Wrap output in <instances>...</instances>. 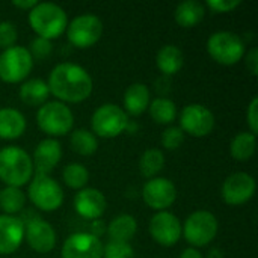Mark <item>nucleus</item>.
<instances>
[{"mask_svg": "<svg viewBox=\"0 0 258 258\" xmlns=\"http://www.w3.org/2000/svg\"><path fill=\"white\" fill-rule=\"evenodd\" d=\"M48 91L60 103H82L92 94L94 82L91 74L77 63H57L48 74Z\"/></svg>", "mask_w": 258, "mask_h": 258, "instance_id": "f257e3e1", "label": "nucleus"}, {"mask_svg": "<svg viewBox=\"0 0 258 258\" xmlns=\"http://www.w3.org/2000/svg\"><path fill=\"white\" fill-rule=\"evenodd\" d=\"M33 177V163L29 153L20 147L0 150V180L11 187H21Z\"/></svg>", "mask_w": 258, "mask_h": 258, "instance_id": "f03ea898", "label": "nucleus"}, {"mask_svg": "<svg viewBox=\"0 0 258 258\" xmlns=\"http://www.w3.org/2000/svg\"><path fill=\"white\" fill-rule=\"evenodd\" d=\"M29 24L38 36L51 41L65 32L68 17L62 6L51 2H38L29 11Z\"/></svg>", "mask_w": 258, "mask_h": 258, "instance_id": "7ed1b4c3", "label": "nucleus"}, {"mask_svg": "<svg viewBox=\"0 0 258 258\" xmlns=\"http://www.w3.org/2000/svg\"><path fill=\"white\" fill-rule=\"evenodd\" d=\"M36 124L42 133L54 139L73 130L74 115L65 103H60L57 100L47 101L39 106L36 112Z\"/></svg>", "mask_w": 258, "mask_h": 258, "instance_id": "20e7f679", "label": "nucleus"}, {"mask_svg": "<svg viewBox=\"0 0 258 258\" xmlns=\"http://www.w3.org/2000/svg\"><path fill=\"white\" fill-rule=\"evenodd\" d=\"M207 51L221 65H234L246 53L245 41L240 35L230 30H218L207 39Z\"/></svg>", "mask_w": 258, "mask_h": 258, "instance_id": "39448f33", "label": "nucleus"}, {"mask_svg": "<svg viewBox=\"0 0 258 258\" xmlns=\"http://www.w3.org/2000/svg\"><path fill=\"white\" fill-rule=\"evenodd\" d=\"M128 115L124 112L122 107L113 103L101 104L100 107L95 109L91 118L92 133L104 139L119 136L128 128Z\"/></svg>", "mask_w": 258, "mask_h": 258, "instance_id": "423d86ee", "label": "nucleus"}, {"mask_svg": "<svg viewBox=\"0 0 258 258\" xmlns=\"http://www.w3.org/2000/svg\"><path fill=\"white\" fill-rule=\"evenodd\" d=\"M218 219L213 213L207 210H197L190 213L181 225V236H184L186 242L192 248L207 246L218 234Z\"/></svg>", "mask_w": 258, "mask_h": 258, "instance_id": "0eeeda50", "label": "nucleus"}, {"mask_svg": "<svg viewBox=\"0 0 258 258\" xmlns=\"http://www.w3.org/2000/svg\"><path fill=\"white\" fill-rule=\"evenodd\" d=\"M32 68L33 59L23 45H14L0 53V79L6 83L26 80Z\"/></svg>", "mask_w": 258, "mask_h": 258, "instance_id": "6e6552de", "label": "nucleus"}, {"mask_svg": "<svg viewBox=\"0 0 258 258\" xmlns=\"http://www.w3.org/2000/svg\"><path fill=\"white\" fill-rule=\"evenodd\" d=\"M29 200L42 212H54L63 204L62 186L50 175H35L29 184Z\"/></svg>", "mask_w": 258, "mask_h": 258, "instance_id": "1a4fd4ad", "label": "nucleus"}, {"mask_svg": "<svg viewBox=\"0 0 258 258\" xmlns=\"http://www.w3.org/2000/svg\"><path fill=\"white\" fill-rule=\"evenodd\" d=\"M103 35V21L94 14L77 15L67 26L68 41L77 48H88L100 41Z\"/></svg>", "mask_w": 258, "mask_h": 258, "instance_id": "9d476101", "label": "nucleus"}, {"mask_svg": "<svg viewBox=\"0 0 258 258\" xmlns=\"http://www.w3.org/2000/svg\"><path fill=\"white\" fill-rule=\"evenodd\" d=\"M215 127V115L213 112L198 103H192L183 107L180 113V128L194 136V138H204L212 133Z\"/></svg>", "mask_w": 258, "mask_h": 258, "instance_id": "9b49d317", "label": "nucleus"}, {"mask_svg": "<svg viewBox=\"0 0 258 258\" xmlns=\"http://www.w3.org/2000/svg\"><path fill=\"white\" fill-rule=\"evenodd\" d=\"M144 203L157 212H163L169 209L177 200V187L175 184L165 177L150 178L142 187Z\"/></svg>", "mask_w": 258, "mask_h": 258, "instance_id": "f8f14e48", "label": "nucleus"}, {"mask_svg": "<svg viewBox=\"0 0 258 258\" xmlns=\"http://www.w3.org/2000/svg\"><path fill=\"white\" fill-rule=\"evenodd\" d=\"M255 178L248 172H234L222 184V198L228 206H243L255 194Z\"/></svg>", "mask_w": 258, "mask_h": 258, "instance_id": "ddd939ff", "label": "nucleus"}, {"mask_svg": "<svg viewBox=\"0 0 258 258\" xmlns=\"http://www.w3.org/2000/svg\"><path fill=\"white\" fill-rule=\"evenodd\" d=\"M150 234L162 246H174L181 237V222L180 219L168 212H157L150 221Z\"/></svg>", "mask_w": 258, "mask_h": 258, "instance_id": "4468645a", "label": "nucleus"}, {"mask_svg": "<svg viewBox=\"0 0 258 258\" xmlns=\"http://www.w3.org/2000/svg\"><path fill=\"white\" fill-rule=\"evenodd\" d=\"M62 258H103V243L91 233H74L62 245Z\"/></svg>", "mask_w": 258, "mask_h": 258, "instance_id": "2eb2a0df", "label": "nucleus"}, {"mask_svg": "<svg viewBox=\"0 0 258 258\" xmlns=\"http://www.w3.org/2000/svg\"><path fill=\"white\" fill-rule=\"evenodd\" d=\"M24 239L27 245L39 254H47L56 246L54 228L41 218H33L24 224Z\"/></svg>", "mask_w": 258, "mask_h": 258, "instance_id": "dca6fc26", "label": "nucleus"}, {"mask_svg": "<svg viewBox=\"0 0 258 258\" xmlns=\"http://www.w3.org/2000/svg\"><path fill=\"white\" fill-rule=\"evenodd\" d=\"M60 159H62V147L59 141L53 138L42 139L33 151V157H32L33 174L48 175L59 165Z\"/></svg>", "mask_w": 258, "mask_h": 258, "instance_id": "f3484780", "label": "nucleus"}, {"mask_svg": "<svg viewBox=\"0 0 258 258\" xmlns=\"http://www.w3.org/2000/svg\"><path fill=\"white\" fill-rule=\"evenodd\" d=\"M107 207L106 197L95 187H85L74 197V209L79 216L88 221L100 219Z\"/></svg>", "mask_w": 258, "mask_h": 258, "instance_id": "a211bd4d", "label": "nucleus"}, {"mask_svg": "<svg viewBox=\"0 0 258 258\" xmlns=\"http://www.w3.org/2000/svg\"><path fill=\"white\" fill-rule=\"evenodd\" d=\"M24 240V222L17 216L0 215V254H14Z\"/></svg>", "mask_w": 258, "mask_h": 258, "instance_id": "6ab92c4d", "label": "nucleus"}, {"mask_svg": "<svg viewBox=\"0 0 258 258\" xmlns=\"http://www.w3.org/2000/svg\"><path fill=\"white\" fill-rule=\"evenodd\" d=\"M150 88L144 83H132L125 92H124V98H122V103H124V112L127 115H132V116H139L142 115L151 100H150Z\"/></svg>", "mask_w": 258, "mask_h": 258, "instance_id": "aec40b11", "label": "nucleus"}, {"mask_svg": "<svg viewBox=\"0 0 258 258\" xmlns=\"http://www.w3.org/2000/svg\"><path fill=\"white\" fill-rule=\"evenodd\" d=\"M26 125V118L20 110L14 107L0 109V139L12 141L20 138L24 133Z\"/></svg>", "mask_w": 258, "mask_h": 258, "instance_id": "412c9836", "label": "nucleus"}, {"mask_svg": "<svg viewBox=\"0 0 258 258\" xmlns=\"http://www.w3.org/2000/svg\"><path fill=\"white\" fill-rule=\"evenodd\" d=\"M156 65L163 76H174L184 65V54L180 47L174 44H166L157 51Z\"/></svg>", "mask_w": 258, "mask_h": 258, "instance_id": "4be33fe9", "label": "nucleus"}, {"mask_svg": "<svg viewBox=\"0 0 258 258\" xmlns=\"http://www.w3.org/2000/svg\"><path fill=\"white\" fill-rule=\"evenodd\" d=\"M136 231H138V222L128 213L118 215L106 227V233H107V236H109V239L112 242H125V243H128L135 237Z\"/></svg>", "mask_w": 258, "mask_h": 258, "instance_id": "5701e85b", "label": "nucleus"}, {"mask_svg": "<svg viewBox=\"0 0 258 258\" xmlns=\"http://www.w3.org/2000/svg\"><path fill=\"white\" fill-rule=\"evenodd\" d=\"M48 95V85L42 79H29L20 86V98L27 106H42L47 103Z\"/></svg>", "mask_w": 258, "mask_h": 258, "instance_id": "b1692460", "label": "nucleus"}, {"mask_svg": "<svg viewBox=\"0 0 258 258\" xmlns=\"http://www.w3.org/2000/svg\"><path fill=\"white\" fill-rule=\"evenodd\" d=\"M206 14V8L203 3L197 0H184L181 2L174 12L175 21L181 27H195L198 26Z\"/></svg>", "mask_w": 258, "mask_h": 258, "instance_id": "393cba45", "label": "nucleus"}, {"mask_svg": "<svg viewBox=\"0 0 258 258\" xmlns=\"http://www.w3.org/2000/svg\"><path fill=\"white\" fill-rule=\"evenodd\" d=\"M255 145H257V136H254L249 132H240L231 139L230 154L234 160L246 162L254 156Z\"/></svg>", "mask_w": 258, "mask_h": 258, "instance_id": "a878e982", "label": "nucleus"}, {"mask_svg": "<svg viewBox=\"0 0 258 258\" xmlns=\"http://www.w3.org/2000/svg\"><path fill=\"white\" fill-rule=\"evenodd\" d=\"M150 115L154 122L169 125L174 122L177 116V106L171 98L166 97H157L150 103Z\"/></svg>", "mask_w": 258, "mask_h": 258, "instance_id": "bb28decb", "label": "nucleus"}, {"mask_svg": "<svg viewBox=\"0 0 258 258\" xmlns=\"http://www.w3.org/2000/svg\"><path fill=\"white\" fill-rule=\"evenodd\" d=\"M70 145L80 156H92L98 150V139L88 128H77L70 136Z\"/></svg>", "mask_w": 258, "mask_h": 258, "instance_id": "cd10ccee", "label": "nucleus"}, {"mask_svg": "<svg viewBox=\"0 0 258 258\" xmlns=\"http://www.w3.org/2000/svg\"><path fill=\"white\" fill-rule=\"evenodd\" d=\"M26 206V195L18 187L6 186L0 190V210L3 215L14 216L15 213L21 212Z\"/></svg>", "mask_w": 258, "mask_h": 258, "instance_id": "c85d7f7f", "label": "nucleus"}, {"mask_svg": "<svg viewBox=\"0 0 258 258\" xmlns=\"http://www.w3.org/2000/svg\"><path fill=\"white\" fill-rule=\"evenodd\" d=\"M165 166V154L157 148H148L139 159V169L145 178H154Z\"/></svg>", "mask_w": 258, "mask_h": 258, "instance_id": "c756f323", "label": "nucleus"}, {"mask_svg": "<svg viewBox=\"0 0 258 258\" xmlns=\"http://www.w3.org/2000/svg\"><path fill=\"white\" fill-rule=\"evenodd\" d=\"M62 180L68 187L82 190L89 181V171L82 163H70L62 171Z\"/></svg>", "mask_w": 258, "mask_h": 258, "instance_id": "7c9ffc66", "label": "nucleus"}, {"mask_svg": "<svg viewBox=\"0 0 258 258\" xmlns=\"http://www.w3.org/2000/svg\"><path fill=\"white\" fill-rule=\"evenodd\" d=\"M103 258H135V249L125 242H112L103 246Z\"/></svg>", "mask_w": 258, "mask_h": 258, "instance_id": "2f4dec72", "label": "nucleus"}, {"mask_svg": "<svg viewBox=\"0 0 258 258\" xmlns=\"http://www.w3.org/2000/svg\"><path fill=\"white\" fill-rule=\"evenodd\" d=\"M184 142V132L177 125H169L162 133V145L166 150H177Z\"/></svg>", "mask_w": 258, "mask_h": 258, "instance_id": "473e14b6", "label": "nucleus"}, {"mask_svg": "<svg viewBox=\"0 0 258 258\" xmlns=\"http://www.w3.org/2000/svg\"><path fill=\"white\" fill-rule=\"evenodd\" d=\"M18 38V30L12 21H0V48L6 50L9 47H14Z\"/></svg>", "mask_w": 258, "mask_h": 258, "instance_id": "72a5a7b5", "label": "nucleus"}, {"mask_svg": "<svg viewBox=\"0 0 258 258\" xmlns=\"http://www.w3.org/2000/svg\"><path fill=\"white\" fill-rule=\"evenodd\" d=\"M32 59H38V60H42V59H47L53 50V45H51V41L50 39H45V38H41V36H36L32 42H30V48H27Z\"/></svg>", "mask_w": 258, "mask_h": 258, "instance_id": "f704fd0d", "label": "nucleus"}, {"mask_svg": "<svg viewBox=\"0 0 258 258\" xmlns=\"http://www.w3.org/2000/svg\"><path fill=\"white\" fill-rule=\"evenodd\" d=\"M242 0H207L206 5L213 11V12H230L234 11L237 6H240Z\"/></svg>", "mask_w": 258, "mask_h": 258, "instance_id": "c9c22d12", "label": "nucleus"}, {"mask_svg": "<svg viewBox=\"0 0 258 258\" xmlns=\"http://www.w3.org/2000/svg\"><path fill=\"white\" fill-rule=\"evenodd\" d=\"M246 121H248V125H249V133H252L254 136H257L258 133V98L254 97L248 106V110H246Z\"/></svg>", "mask_w": 258, "mask_h": 258, "instance_id": "e433bc0d", "label": "nucleus"}, {"mask_svg": "<svg viewBox=\"0 0 258 258\" xmlns=\"http://www.w3.org/2000/svg\"><path fill=\"white\" fill-rule=\"evenodd\" d=\"M246 68L248 71L252 74V76H257L258 74V48L254 47L251 48L248 53H246Z\"/></svg>", "mask_w": 258, "mask_h": 258, "instance_id": "4c0bfd02", "label": "nucleus"}, {"mask_svg": "<svg viewBox=\"0 0 258 258\" xmlns=\"http://www.w3.org/2000/svg\"><path fill=\"white\" fill-rule=\"evenodd\" d=\"M92 231H91V234L92 236H95V237H98L100 239V236L101 234H104L106 233V227H104V224H103V221H100V219H97V221H92Z\"/></svg>", "mask_w": 258, "mask_h": 258, "instance_id": "58836bf2", "label": "nucleus"}, {"mask_svg": "<svg viewBox=\"0 0 258 258\" xmlns=\"http://www.w3.org/2000/svg\"><path fill=\"white\" fill-rule=\"evenodd\" d=\"M38 2L36 0H14L12 5L18 9H24V11H30Z\"/></svg>", "mask_w": 258, "mask_h": 258, "instance_id": "ea45409f", "label": "nucleus"}, {"mask_svg": "<svg viewBox=\"0 0 258 258\" xmlns=\"http://www.w3.org/2000/svg\"><path fill=\"white\" fill-rule=\"evenodd\" d=\"M180 258H204L201 255V252L195 248H187L184 249L181 254H180Z\"/></svg>", "mask_w": 258, "mask_h": 258, "instance_id": "a19ab883", "label": "nucleus"}, {"mask_svg": "<svg viewBox=\"0 0 258 258\" xmlns=\"http://www.w3.org/2000/svg\"><path fill=\"white\" fill-rule=\"evenodd\" d=\"M207 258H224V252L221 249H218V248H213V249H210Z\"/></svg>", "mask_w": 258, "mask_h": 258, "instance_id": "79ce46f5", "label": "nucleus"}]
</instances>
